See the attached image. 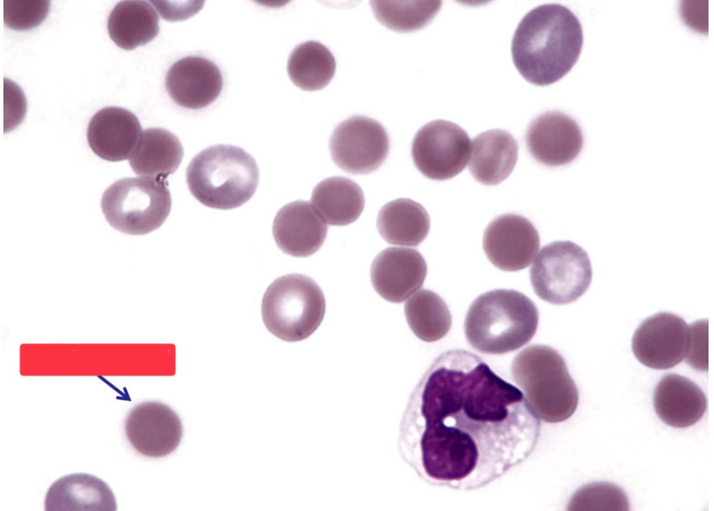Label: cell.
Segmentation results:
<instances>
[{
	"instance_id": "cell-14",
	"label": "cell",
	"mask_w": 714,
	"mask_h": 511,
	"mask_svg": "<svg viewBox=\"0 0 714 511\" xmlns=\"http://www.w3.org/2000/svg\"><path fill=\"white\" fill-rule=\"evenodd\" d=\"M584 139L577 123L559 112H546L535 118L526 134L531 155L538 162L557 167L574 160L581 152Z\"/></svg>"
},
{
	"instance_id": "cell-3",
	"label": "cell",
	"mask_w": 714,
	"mask_h": 511,
	"mask_svg": "<svg viewBox=\"0 0 714 511\" xmlns=\"http://www.w3.org/2000/svg\"><path fill=\"white\" fill-rule=\"evenodd\" d=\"M538 311L533 302L515 290L496 289L480 295L471 305L464 321L470 345L488 354L513 351L535 335Z\"/></svg>"
},
{
	"instance_id": "cell-31",
	"label": "cell",
	"mask_w": 714,
	"mask_h": 511,
	"mask_svg": "<svg viewBox=\"0 0 714 511\" xmlns=\"http://www.w3.org/2000/svg\"><path fill=\"white\" fill-rule=\"evenodd\" d=\"M704 321H696L690 326L692 330L691 344L685 358L687 363L696 369H708L706 353V329L704 332Z\"/></svg>"
},
{
	"instance_id": "cell-27",
	"label": "cell",
	"mask_w": 714,
	"mask_h": 511,
	"mask_svg": "<svg viewBox=\"0 0 714 511\" xmlns=\"http://www.w3.org/2000/svg\"><path fill=\"white\" fill-rule=\"evenodd\" d=\"M404 314L413 333L427 342L443 337L452 323L450 312L446 303L439 295L428 289L418 291L405 303Z\"/></svg>"
},
{
	"instance_id": "cell-28",
	"label": "cell",
	"mask_w": 714,
	"mask_h": 511,
	"mask_svg": "<svg viewBox=\"0 0 714 511\" xmlns=\"http://www.w3.org/2000/svg\"><path fill=\"white\" fill-rule=\"evenodd\" d=\"M439 1H371L376 18L387 28L399 32L420 29L438 13Z\"/></svg>"
},
{
	"instance_id": "cell-24",
	"label": "cell",
	"mask_w": 714,
	"mask_h": 511,
	"mask_svg": "<svg viewBox=\"0 0 714 511\" xmlns=\"http://www.w3.org/2000/svg\"><path fill=\"white\" fill-rule=\"evenodd\" d=\"M377 227L388 243L415 247L427 236L430 221L421 204L410 199L400 198L380 209Z\"/></svg>"
},
{
	"instance_id": "cell-25",
	"label": "cell",
	"mask_w": 714,
	"mask_h": 511,
	"mask_svg": "<svg viewBox=\"0 0 714 511\" xmlns=\"http://www.w3.org/2000/svg\"><path fill=\"white\" fill-rule=\"evenodd\" d=\"M158 15L146 1L118 3L107 20L108 33L120 48L132 50L151 41L159 32Z\"/></svg>"
},
{
	"instance_id": "cell-20",
	"label": "cell",
	"mask_w": 714,
	"mask_h": 511,
	"mask_svg": "<svg viewBox=\"0 0 714 511\" xmlns=\"http://www.w3.org/2000/svg\"><path fill=\"white\" fill-rule=\"evenodd\" d=\"M47 511H115L116 502L108 485L95 475L73 473L61 477L49 488Z\"/></svg>"
},
{
	"instance_id": "cell-13",
	"label": "cell",
	"mask_w": 714,
	"mask_h": 511,
	"mask_svg": "<svg viewBox=\"0 0 714 511\" xmlns=\"http://www.w3.org/2000/svg\"><path fill=\"white\" fill-rule=\"evenodd\" d=\"M125 430L132 447L150 457H164L173 452L183 432L177 414L158 402H142L134 407L126 418Z\"/></svg>"
},
{
	"instance_id": "cell-8",
	"label": "cell",
	"mask_w": 714,
	"mask_h": 511,
	"mask_svg": "<svg viewBox=\"0 0 714 511\" xmlns=\"http://www.w3.org/2000/svg\"><path fill=\"white\" fill-rule=\"evenodd\" d=\"M592 276L587 252L570 241H557L545 245L530 269V280L536 295L554 305L578 299L589 287Z\"/></svg>"
},
{
	"instance_id": "cell-4",
	"label": "cell",
	"mask_w": 714,
	"mask_h": 511,
	"mask_svg": "<svg viewBox=\"0 0 714 511\" xmlns=\"http://www.w3.org/2000/svg\"><path fill=\"white\" fill-rule=\"evenodd\" d=\"M186 182L203 205L229 210L248 201L259 183L255 158L240 147L219 144L199 152L186 170Z\"/></svg>"
},
{
	"instance_id": "cell-11",
	"label": "cell",
	"mask_w": 714,
	"mask_h": 511,
	"mask_svg": "<svg viewBox=\"0 0 714 511\" xmlns=\"http://www.w3.org/2000/svg\"><path fill=\"white\" fill-rule=\"evenodd\" d=\"M691 339V327L683 318L670 312H659L646 318L637 328L632 349L645 366L666 369L686 358Z\"/></svg>"
},
{
	"instance_id": "cell-22",
	"label": "cell",
	"mask_w": 714,
	"mask_h": 511,
	"mask_svg": "<svg viewBox=\"0 0 714 511\" xmlns=\"http://www.w3.org/2000/svg\"><path fill=\"white\" fill-rule=\"evenodd\" d=\"M183 156V146L174 134L152 128L142 132L129 162L138 176L165 180L177 169Z\"/></svg>"
},
{
	"instance_id": "cell-2",
	"label": "cell",
	"mask_w": 714,
	"mask_h": 511,
	"mask_svg": "<svg viewBox=\"0 0 714 511\" xmlns=\"http://www.w3.org/2000/svg\"><path fill=\"white\" fill-rule=\"evenodd\" d=\"M583 45L579 20L568 8L556 3L539 6L525 15L514 33V65L529 82L552 84L577 63Z\"/></svg>"
},
{
	"instance_id": "cell-30",
	"label": "cell",
	"mask_w": 714,
	"mask_h": 511,
	"mask_svg": "<svg viewBox=\"0 0 714 511\" xmlns=\"http://www.w3.org/2000/svg\"><path fill=\"white\" fill-rule=\"evenodd\" d=\"M50 6V1H4V23L14 30L31 29L46 18Z\"/></svg>"
},
{
	"instance_id": "cell-12",
	"label": "cell",
	"mask_w": 714,
	"mask_h": 511,
	"mask_svg": "<svg viewBox=\"0 0 714 511\" xmlns=\"http://www.w3.org/2000/svg\"><path fill=\"white\" fill-rule=\"evenodd\" d=\"M483 242L489 261L506 271L529 266L540 247L533 224L515 214H504L493 220L485 230Z\"/></svg>"
},
{
	"instance_id": "cell-21",
	"label": "cell",
	"mask_w": 714,
	"mask_h": 511,
	"mask_svg": "<svg viewBox=\"0 0 714 511\" xmlns=\"http://www.w3.org/2000/svg\"><path fill=\"white\" fill-rule=\"evenodd\" d=\"M517 157L518 145L512 135L500 129L487 130L472 142L469 170L480 183L497 185L511 174Z\"/></svg>"
},
{
	"instance_id": "cell-18",
	"label": "cell",
	"mask_w": 714,
	"mask_h": 511,
	"mask_svg": "<svg viewBox=\"0 0 714 511\" xmlns=\"http://www.w3.org/2000/svg\"><path fill=\"white\" fill-rule=\"evenodd\" d=\"M273 234L283 252L305 257L321 247L326 237L327 226L310 202L295 201L278 211Z\"/></svg>"
},
{
	"instance_id": "cell-29",
	"label": "cell",
	"mask_w": 714,
	"mask_h": 511,
	"mask_svg": "<svg viewBox=\"0 0 714 511\" xmlns=\"http://www.w3.org/2000/svg\"><path fill=\"white\" fill-rule=\"evenodd\" d=\"M568 510L627 511L628 498L623 489L611 482H593L580 487L571 497Z\"/></svg>"
},
{
	"instance_id": "cell-1",
	"label": "cell",
	"mask_w": 714,
	"mask_h": 511,
	"mask_svg": "<svg viewBox=\"0 0 714 511\" xmlns=\"http://www.w3.org/2000/svg\"><path fill=\"white\" fill-rule=\"evenodd\" d=\"M540 432L519 388L476 354L451 349L432 362L410 395L397 449L425 483L473 491L526 461Z\"/></svg>"
},
{
	"instance_id": "cell-26",
	"label": "cell",
	"mask_w": 714,
	"mask_h": 511,
	"mask_svg": "<svg viewBox=\"0 0 714 511\" xmlns=\"http://www.w3.org/2000/svg\"><path fill=\"white\" fill-rule=\"evenodd\" d=\"M335 60L330 50L317 41L300 44L291 53L287 72L292 82L304 91L326 86L335 72Z\"/></svg>"
},
{
	"instance_id": "cell-19",
	"label": "cell",
	"mask_w": 714,
	"mask_h": 511,
	"mask_svg": "<svg viewBox=\"0 0 714 511\" xmlns=\"http://www.w3.org/2000/svg\"><path fill=\"white\" fill-rule=\"evenodd\" d=\"M653 404L662 422L673 427L685 428L702 418L707 400L694 382L677 374H667L655 387Z\"/></svg>"
},
{
	"instance_id": "cell-16",
	"label": "cell",
	"mask_w": 714,
	"mask_h": 511,
	"mask_svg": "<svg viewBox=\"0 0 714 511\" xmlns=\"http://www.w3.org/2000/svg\"><path fill=\"white\" fill-rule=\"evenodd\" d=\"M223 85L218 67L210 60L197 56L184 57L168 70L165 86L178 105L199 109L212 103Z\"/></svg>"
},
{
	"instance_id": "cell-10",
	"label": "cell",
	"mask_w": 714,
	"mask_h": 511,
	"mask_svg": "<svg viewBox=\"0 0 714 511\" xmlns=\"http://www.w3.org/2000/svg\"><path fill=\"white\" fill-rule=\"evenodd\" d=\"M333 162L344 171L365 174L378 169L389 151L383 125L371 118L354 116L340 123L330 140Z\"/></svg>"
},
{
	"instance_id": "cell-6",
	"label": "cell",
	"mask_w": 714,
	"mask_h": 511,
	"mask_svg": "<svg viewBox=\"0 0 714 511\" xmlns=\"http://www.w3.org/2000/svg\"><path fill=\"white\" fill-rule=\"evenodd\" d=\"M324 296L310 277L294 273L273 281L261 303L264 323L273 335L286 342H298L311 335L325 314Z\"/></svg>"
},
{
	"instance_id": "cell-7",
	"label": "cell",
	"mask_w": 714,
	"mask_h": 511,
	"mask_svg": "<svg viewBox=\"0 0 714 511\" xmlns=\"http://www.w3.org/2000/svg\"><path fill=\"white\" fill-rule=\"evenodd\" d=\"M101 208L107 221L115 229L130 235H144L159 228L168 217L171 194L164 179L126 178L105 191Z\"/></svg>"
},
{
	"instance_id": "cell-23",
	"label": "cell",
	"mask_w": 714,
	"mask_h": 511,
	"mask_svg": "<svg viewBox=\"0 0 714 511\" xmlns=\"http://www.w3.org/2000/svg\"><path fill=\"white\" fill-rule=\"evenodd\" d=\"M311 202L327 224L344 226L359 218L364 208L365 197L360 187L352 180L332 176L315 186Z\"/></svg>"
},
{
	"instance_id": "cell-9",
	"label": "cell",
	"mask_w": 714,
	"mask_h": 511,
	"mask_svg": "<svg viewBox=\"0 0 714 511\" xmlns=\"http://www.w3.org/2000/svg\"><path fill=\"white\" fill-rule=\"evenodd\" d=\"M471 140L460 126L434 120L416 132L411 146L413 163L425 176L437 181L451 178L466 167Z\"/></svg>"
},
{
	"instance_id": "cell-5",
	"label": "cell",
	"mask_w": 714,
	"mask_h": 511,
	"mask_svg": "<svg viewBox=\"0 0 714 511\" xmlns=\"http://www.w3.org/2000/svg\"><path fill=\"white\" fill-rule=\"evenodd\" d=\"M511 372L540 420L557 423L575 413L578 390L563 358L553 348L534 344L524 349L513 359Z\"/></svg>"
},
{
	"instance_id": "cell-17",
	"label": "cell",
	"mask_w": 714,
	"mask_h": 511,
	"mask_svg": "<svg viewBox=\"0 0 714 511\" xmlns=\"http://www.w3.org/2000/svg\"><path fill=\"white\" fill-rule=\"evenodd\" d=\"M142 132L133 113L124 108L108 107L91 118L86 136L90 148L98 157L117 162L131 157Z\"/></svg>"
},
{
	"instance_id": "cell-15",
	"label": "cell",
	"mask_w": 714,
	"mask_h": 511,
	"mask_svg": "<svg viewBox=\"0 0 714 511\" xmlns=\"http://www.w3.org/2000/svg\"><path fill=\"white\" fill-rule=\"evenodd\" d=\"M427 264L416 250L388 247L373 260L370 268L372 286L385 300L400 303L424 282Z\"/></svg>"
}]
</instances>
